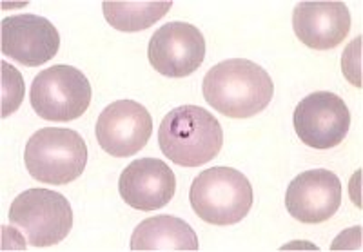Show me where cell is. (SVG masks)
<instances>
[{
    "label": "cell",
    "mask_w": 363,
    "mask_h": 252,
    "mask_svg": "<svg viewBox=\"0 0 363 252\" xmlns=\"http://www.w3.org/2000/svg\"><path fill=\"white\" fill-rule=\"evenodd\" d=\"M202 93L211 108L229 118H251L272 100L274 84L267 71L245 58H231L211 67Z\"/></svg>",
    "instance_id": "1"
},
{
    "label": "cell",
    "mask_w": 363,
    "mask_h": 252,
    "mask_svg": "<svg viewBox=\"0 0 363 252\" xmlns=\"http://www.w3.org/2000/svg\"><path fill=\"white\" fill-rule=\"evenodd\" d=\"M165 156L182 167H200L218 156L223 131L215 116L199 105H180L167 113L158 127Z\"/></svg>",
    "instance_id": "2"
},
{
    "label": "cell",
    "mask_w": 363,
    "mask_h": 252,
    "mask_svg": "<svg viewBox=\"0 0 363 252\" xmlns=\"http://www.w3.org/2000/svg\"><path fill=\"white\" fill-rule=\"evenodd\" d=\"M189 200L200 219L225 227L249 214L255 195L244 173L233 167H211L193 180Z\"/></svg>",
    "instance_id": "3"
},
{
    "label": "cell",
    "mask_w": 363,
    "mask_h": 252,
    "mask_svg": "<svg viewBox=\"0 0 363 252\" xmlns=\"http://www.w3.org/2000/svg\"><path fill=\"white\" fill-rule=\"evenodd\" d=\"M24 161L28 173L37 182L67 185L86 169L87 145L73 129H38L26 144Z\"/></svg>",
    "instance_id": "4"
},
{
    "label": "cell",
    "mask_w": 363,
    "mask_h": 252,
    "mask_svg": "<svg viewBox=\"0 0 363 252\" xmlns=\"http://www.w3.org/2000/svg\"><path fill=\"white\" fill-rule=\"evenodd\" d=\"M9 222L28 236L33 247H51L66 240L73 227V211L66 196L50 189H28L13 200Z\"/></svg>",
    "instance_id": "5"
},
{
    "label": "cell",
    "mask_w": 363,
    "mask_h": 252,
    "mask_svg": "<svg viewBox=\"0 0 363 252\" xmlns=\"http://www.w3.org/2000/svg\"><path fill=\"white\" fill-rule=\"evenodd\" d=\"M29 100L35 113L44 120H77L89 108L91 84L80 69L58 64L35 76Z\"/></svg>",
    "instance_id": "6"
},
{
    "label": "cell",
    "mask_w": 363,
    "mask_h": 252,
    "mask_svg": "<svg viewBox=\"0 0 363 252\" xmlns=\"http://www.w3.org/2000/svg\"><path fill=\"white\" fill-rule=\"evenodd\" d=\"M294 131L313 149H333L351 129V111L343 98L330 91H314L294 109Z\"/></svg>",
    "instance_id": "7"
},
{
    "label": "cell",
    "mask_w": 363,
    "mask_h": 252,
    "mask_svg": "<svg viewBox=\"0 0 363 252\" xmlns=\"http://www.w3.org/2000/svg\"><path fill=\"white\" fill-rule=\"evenodd\" d=\"M149 62L160 75L184 79L193 75L206 58V38L196 25L167 22L151 37Z\"/></svg>",
    "instance_id": "8"
},
{
    "label": "cell",
    "mask_w": 363,
    "mask_h": 252,
    "mask_svg": "<svg viewBox=\"0 0 363 252\" xmlns=\"http://www.w3.org/2000/svg\"><path fill=\"white\" fill-rule=\"evenodd\" d=\"M96 140L109 156H133L145 147L153 132L151 113L135 100H116L96 122Z\"/></svg>",
    "instance_id": "9"
},
{
    "label": "cell",
    "mask_w": 363,
    "mask_h": 252,
    "mask_svg": "<svg viewBox=\"0 0 363 252\" xmlns=\"http://www.w3.org/2000/svg\"><path fill=\"white\" fill-rule=\"evenodd\" d=\"M2 55L28 67L50 62L60 50V35L48 18L33 13L6 17L0 25Z\"/></svg>",
    "instance_id": "10"
},
{
    "label": "cell",
    "mask_w": 363,
    "mask_h": 252,
    "mask_svg": "<svg viewBox=\"0 0 363 252\" xmlns=\"http://www.w3.org/2000/svg\"><path fill=\"white\" fill-rule=\"evenodd\" d=\"M342 205V182L333 171L313 169L298 174L287 187L285 207L301 224H323Z\"/></svg>",
    "instance_id": "11"
},
{
    "label": "cell",
    "mask_w": 363,
    "mask_h": 252,
    "mask_svg": "<svg viewBox=\"0 0 363 252\" xmlns=\"http://www.w3.org/2000/svg\"><path fill=\"white\" fill-rule=\"evenodd\" d=\"M118 190L122 200L136 211H158L173 200L177 176L164 160L140 158L122 171Z\"/></svg>",
    "instance_id": "12"
},
{
    "label": "cell",
    "mask_w": 363,
    "mask_h": 252,
    "mask_svg": "<svg viewBox=\"0 0 363 252\" xmlns=\"http://www.w3.org/2000/svg\"><path fill=\"white\" fill-rule=\"evenodd\" d=\"M293 28L298 40L311 50H335L351 31V13L343 2H300Z\"/></svg>",
    "instance_id": "13"
},
{
    "label": "cell",
    "mask_w": 363,
    "mask_h": 252,
    "mask_svg": "<svg viewBox=\"0 0 363 252\" xmlns=\"http://www.w3.org/2000/svg\"><path fill=\"white\" fill-rule=\"evenodd\" d=\"M199 236L187 222L174 216H153L131 234V251H199Z\"/></svg>",
    "instance_id": "14"
},
{
    "label": "cell",
    "mask_w": 363,
    "mask_h": 252,
    "mask_svg": "<svg viewBox=\"0 0 363 252\" xmlns=\"http://www.w3.org/2000/svg\"><path fill=\"white\" fill-rule=\"evenodd\" d=\"M173 2H104L102 11L109 25L118 31L135 33L157 24L167 15Z\"/></svg>",
    "instance_id": "15"
},
{
    "label": "cell",
    "mask_w": 363,
    "mask_h": 252,
    "mask_svg": "<svg viewBox=\"0 0 363 252\" xmlns=\"http://www.w3.org/2000/svg\"><path fill=\"white\" fill-rule=\"evenodd\" d=\"M2 67V95H0V116L8 118L9 115L21 108L22 100H24V79H22L21 71L13 67L8 62H0Z\"/></svg>",
    "instance_id": "16"
},
{
    "label": "cell",
    "mask_w": 363,
    "mask_h": 252,
    "mask_svg": "<svg viewBox=\"0 0 363 252\" xmlns=\"http://www.w3.org/2000/svg\"><path fill=\"white\" fill-rule=\"evenodd\" d=\"M362 37L347 46L342 58V69L347 80L356 87H362Z\"/></svg>",
    "instance_id": "17"
}]
</instances>
